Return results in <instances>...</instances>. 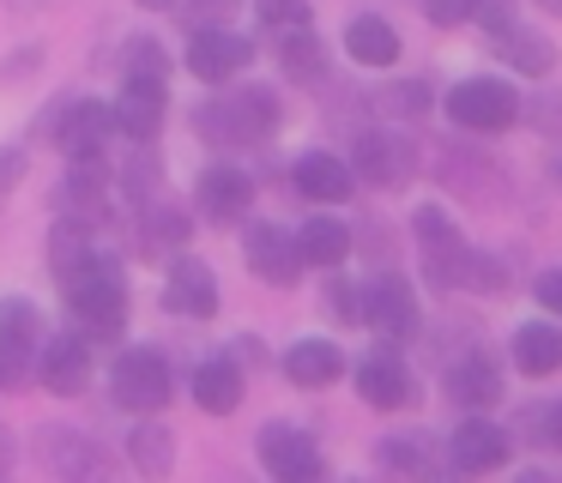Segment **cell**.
<instances>
[{
  "label": "cell",
  "mask_w": 562,
  "mask_h": 483,
  "mask_svg": "<svg viewBox=\"0 0 562 483\" xmlns=\"http://www.w3.org/2000/svg\"><path fill=\"white\" fill-rule=\"evenodd\" d=\"M67 308L79 314L91 338H115L127 321V278L110 254H86V260L67 272Z\"/></svg>",
  "instance_id": "cell-1"
},
{
  "label": "cell",
  "mask_w": 562,
  "mask_h": 483,
  "mask_svg": "<svg viewBox=\"0 0 562 483\" xmlns=\"http://www.w3.org/2000/svg\"><path fill=\"white\" fill-rule=\"evenodd\" d=\"M194 127L212 145H267L279 133V97L267 85H243L236 97H218L194 115Z\"/></svg>",
  "instance_id": "cell-2"
},
{
  "label": "cell",
  "mask_w": 562,
  "mask_h": 483,
  "mask_svg": "<svg viewBox=\"0 0 562 483\" xmlns=\"http://www.w3.org/2000/svg\"><path fill=\"white\" fill-rule=\"evenodd\" d=\"M412 229H417V248H424L429 284H436V290H465L477 254L465 248V236L453 229V217L441 212V205H417V212H412Z\"/></svg>",
  "instance_id": "cell-3"
},
{
  "label": "cell",
  "mask_w": 562,
  "mask_h": 483,
  "mask_svg": "<svg viewBox=\"0 0 562 483\" xmlns=\"http://www.w3.org/2000/svg\"><path fill=\"white\" fill-rule=\"evenodd\" d=\"M110 386H115V405L139 411V417L164 411V405H170V393H176L170 362H164L158 350H122V362H115Z\"/></svg>",
  "instance_id": "cell-4"
},
{
  "label": "cell",
  "mask_w": 562,
  "mask_h": 483,
  "mask_svg": "<svg viewBox=\"0 0 562 483\" xmlns=\"http://www.w3.org/2000/svg\"><path fill=\"white\" fill-rule=\"evenodd\" d=\"M448 115L460 121V127L472 133H502L514 127V115H520V97H514V85L502 79H465L448 91Z\"/></svg>",
  "instance_id": "cell-5"
},
{
  "label": "cell",
  "mask_w": 562,
  "mask_h": 483,
  "mask_svg": "<svg viewBox=\"0 0 562 483\" xmlns=\"http://www.w3.org/2000/svg\"><path fill=\"white\" fill-rule=\"evenodd\" d=\"M260 465H267L272 483H321V478H327L315 435L291 429V423H272V429H260Z\"/></svg>",
  "instance_id": "cell-6"
},
{
  "label": "cell",
  "mask_w": 562,
  "mask_h": 483,
  "mask_svg": "<svg viewBox=\"0 0 562 483\" xmlns=\"http://www.w3.org/2000/svg\"><path fill=\"white\" fill-rule=\"evenodd\" d=\"M43 127H49V139L61 145L74 164H86V157H103V139L115 133V115H110L103 103L74 97V103H61L55 115H43Z\"/></svg>",
  "instance_id": "cell-7"
},
{
  "label": "cell",
  "mask_w": 562,
  "mask_h": 483,
  "mask_svg": "<svg viewBox=\"0 0 562 483\" xmlns=\"http://www.w3.org/2000/svg\"><path fill=\"white\" fill-rule=\"evenodd\" d=\"M37 453H43V465H49L61 483H110V459H103V447L91 441V435H79V429H43Z\"/></svg>",
  "instance_id": "cell-8"
},
{
  "label": "cell",
  "mask_w": 562,
  "mask_h": 483,
  "mask_svg": "<svg viewBox=\"0 0 562 483\" xmlns=\"http://www.w3.org/2000/svg\"><path fill=\"white\" fill-rule=\"evenodd\" d=\"M363 321L375 326L387 345H405V338L417 333V296L405 278H375V284H363Z\"/></svg>",
  "instance_id": "cell-9"
},
{
  "label": "cell",
  "mask_w": 562,
  "mask_h": 483,
  "mask_svg": "<svg viewBox=\"0 0 562 483\" xmlns=\"http://www.w3.org/2000/svg\"><path fill=\"white\" fill-rule=\"evenodd\" d=\"M248 36H236V31H218V24H200L194 36H188V72L194 79H206V85H224V79H236V72L248 67Z\"/></svg>",
  "instance_id": "cell-10"
},
{
  "label": "cell",
  "mask_w": 562,
  "mask_h": 483,
  "mask_svg": "<svg viewBox=\"0 0 562 483\" xmlns=\"http://www.w3.org/2000/svg\"><path fill=\"white\" fill-rule=\"evenodd\" d=\"M37 381L49 386V393H61V398L86 393V381H91V345L79 333H55L49 345H43V357H37Z\"/></svg>",
  "instance_id": "cell-11"
},
{
  "label": "cell",
  "mask_w": 562,
  "mask_h": 483,
  "mask_svg": "<svg viewBox=\"0 0 562 483\" xmlns=\"http://www.w3.org/2000/svg\"><path fill=\"white\" fill-rule=\"evenodd\" d=\"M164 302H170L176 314H188V321H212V314H218V278H212V266L194 260V254H182V260L170 266Z\"/></svg>",
  "instance_id": "cell-12"
},
{
  "label": "cell",
  "mask_w": 562,
  "mask_h": 483,
  "mask_svg": "<svg viewBox=\"0 0 562 483\" xmlns=\"http://www.w3.org/2000/svg\"><path fill=\"white\" fill-rule=\"evenodd\" d=\"M200 217L206 224H243V212L255 205V181L243 176V169H231V164H218V169H206L200 176Z\"/></svg>",
  "instance_id": "cell-13"
},
{
  "label": "cell",
  "mask_w": 562,
  "mask_h": 483,
  "mask_svg": "<svg viewBox=\"0 0 562 483\" xmlns=\"http://www.w3.org/2000/svg\"><path fill=\"white\" fill-rule=\"evenodd\" d=\"M448 459H453V471H460V478H484V471H496L502 459H508V435H502L496 423L472 417V423H460V429H453Z\"/></svg>",
  "instance_id": "cell-14"
},
{
  "label": "cell",
  "mask_w": 562,
  "mask_h": 483,
  "mask_svg": "<svg viewBox=\"0 0 562 483\" xmlns=\"http://www.w3.org/2000/svg\"><path fill=\"white\" fill-rule=\"evenodd\" d=\"M357 393L375 411H405L412 405V369L393 350H375L369 362H357Z\"/></svg>",
  "instance_id": "cell-15"
},
{
  "label": "cell",
  "mask_w": 562,
  "mask_h": 483,
  "mask_svg": "<svg viewBox=\"0 0 562 483\" xmlns=\"http://www.w3.org/2000/svg\"><path fill=\"white\" fill-rule=\"evenodd\" d=\"M248 266H255V272L267 278V284L291 290V284H296V272H303V248H296V236H284V229L260 224L255 236H248Z\"/></svg>",
  "instance_id": "cell-16"
},
{
  "label": "cell",
  "mask_w": 562,
  "mask_h": 483,
  "mask_svg": "<svg viewBox=\"0 0 562 483\" xmlns=\"http://www.w3.org/2000/svg\"><path fill=\"white\" fill-rule=\"evenodd\" d=\"M115 115V133H127L134 145H151L164 127V85H146V79H127L122 103L110 109Z\"/></svg>",
  "instance_id": "cell-17"
},
{
  "label": "cell",
  "mask_w": 562,
  "mask_h": 483,
  "mask_svg": "<svg viewBox=\"0 0 562 483\" xmlns=\"http://www.w3.org/2000/svg\"><path fill=\"white\" fill-rule=\"evenodd\" d=\"M357 176L375 181V188H400L412 176V145L393 139V133H363L357 139Z\"/></svg>",
  "instance_id": "cell-18"
},
{
  "label": "cell",
  "mask_w": 562,
  "mask_h": 483,
  "mask_svg": "<svg viewBox=\"0 0 562 483\" xmlns=\"http://www.w3.org/2000/svg\"><path fill=\"white\" fill-rule=\"evenodd\" d=\"M61 224H79V229L103 224V157L74 164V176H67V188H61Z\"/></svg>",
  "instance_id": "cell-19"
},
{
  "label": "cell",
  "mask_w": 562,
  "mask_h": 483,
  "mask_svg": "<svg viewBox=\"0 0 562 483\" xmlns=\"http://www.w3.org/2000/svg\"><path fill=\"white\" fill-rule=\"evenodd\" d=\"M296 193L315 200V205H345L351 200V169L333 151H308L303 164H296Z\"/></svg>",
  "instance_id": "cell-20"
},
{
  "label": "cell",
  "mask_w": 562,
  "mask_h": 483,
  "mask_svg": "<svg viewBox=\"0 0 562 483\" xmlns=\"http://www.w3.org/2000/svg\"><path fill=\"white\" fill-rule=\"evenodd\" d=\"M448 386H453V398H460V405L490 411V405L502 398V369H496V357H484V350L460 357V362H453V374H448Z\"/></svg>",
  "instance_id": "cell-21"
},
{
  "label": "cell",
  "mask_w": 562,
  "mask_h": 483,
  "mask_svg": "<svg viewBox=\"0 0 562 483\" xmlns=\"http://www.w3.org/2000/svg\"><path fill=\"white\" fill-rule=\"evenodd\" d=\"M345 369L339 345H327V338H303V345L284 350V374H291L296 386H333Z\"/></svg>",
  "instance_id": "cell-22"
},
{
  "label": "cell",
  "mask_w": 562,
  "mask_h": 483,
  "mask_svg": "<svg viewBox=\"0 0 562 483\" xmlns=\"http://www.w3.org/2000/svg\"><path fill=\"white\" fill-rule=\"evenodd\" d=\"M381 459H387V465L400 471V478H412V483H460L453 459L441 465L429 441H381Z\"/></svg>",
  "instance_id": "cell-23"
},
{
  "label": "cell",
  "mask_w": 562,
  "mask_h": 483,
  "mask_svg": "<svg viewBox=\"0 0 562 483\" xmlns=\"http://www.w3.org/2000/svg\"><path fill=\"white\" fill-rule=\"evenodd\" d=\"M345 48H351V60H363V67H393V60H400V31H393L387 19H375V12H363V19H351V31H345Z\"/></svg>",
  "instance_id": "cell-24"
},
{
  "label": "cell",
  "mask_w": 562,
  "mask_h": 483,
  "mask_svg": "<svg viewBox=\"0 0 562 483\" xmlns=\"http://www.w3.org/2000/svg\"><path fill=\"white\" fill-rule=\"evenodd\" d=\"M514 362H520L526 374H557L562 369V326L526 321L520 333H514Z\"/></svg>",
  "instance_id": "cell-25"
},
{
  "label": "cell",
  "mask_w": 562,
  "mask_h": 483,
  "mask_svg": "<svg viewBox=\"0 0 562 483\" xmlns=\"http://www.w3.org/2000/svg\"><path fill=\"white\" fill-rule=\"evenodd\" d=\"M194 405L212 411V417H224V411L243 405V374H236V362H200L194 369Z\"/></svg>",
  "instance_id": "cell-26"
},
{
  "label": "cell",
  "mask_w": 562,
  "mask_h": 483,
  "mask_svg": "<svg viewBox=\"0 0 562 483\" xmlns=\"http://www.w3.org/2000/svg\"><path fill=\"white\" fill-rule=\"evenodd\" d=\"M296 248H303V266H339L345 254H351V229H345L339 217H308V224L296 229Z\"/></svg>",
  "instance_id": "cell-27"
},
{
  "label": "cell",
  "mask_w": 562,
  "mask_h": 483,
  "mask_svg": "<svg viewBox=\"0 0 562 483\" xmlns=\"http://www.w3.org/2000/svg\"><path fill=\"white\" fill-rule=\"evenodd\" d=\"M127 459H134V465L146 471L151 483L170 478V465H176V435L164 429V423H139V429L127 435Z\"/></svg>",
  "instance_id": "cell-28"
},
{
  "label": "cell",
  "mask_w": 562,
  "mask_h": 483,
  "mask_svg": "<svg viewBox=\"0 0 562 483\" xmlns=\"http://www.w3.org/2000/svg\"><path fill=\"white\" fill-rule=\"evenodd\" d=\"M496 36H502V55H508L520 72H532V79L557 67V43H550V36L526 31V24H508V31H496Z\"/></svg>",
  "instance_id": "cell-29"
},
{
  "label": "cell",
  "mask_w": 562,
  "mask_h": 483,
  "mask_svg": "<svg viewBox=\"0 0 562 483\" xmlns=\"http://www.w3.org/2000/svg\"><path fill=\"white\" fill-rule=\"evenodd\" d=\"M182 236H188V217H182V212H164V205H151V212L139 217V254H146V260H151V254H170Z\"/></svg>",
  "instance_id": "cell-30"
},
{
  "label": "cell",
  "mask_w": 562,
  "mask_h": 483,
  "mask_svg": "<svg viewBox=\"0 0 562 483\" xmlns=\"http://www.w3.org/2000/svg\"><path fill=\"white\" fill-rule=\"evenodd\" d=\"M279 60H284V72H291V79H315V72H321L315 31H308V24H291V31L279 36Z\"/></svg>",
  "instance_id": "cell-31"
},
{
  "label": "cell",
  "mask_w": 562,
  "mask_h": 483,
  "mask_svg": "<svg viewBox=\"0 0 562 483\" xmlns=\"http://www.w3.org/2000/svg\"><path fill=\"white\" fill-rule=\"evenodd\" d=\"M37 338H43V321H37V308H31L25 296H7V302H0V345L31 350Z\"/></svg>",
  "instance_id": "cell-32"
},
{
  "label": "cell",
  "mask_w": 562,
  "mask_h": 483,
  "mask_svg": "<svg viewBox=\"0 0 562 483\" xmlns=\"http://www.w3.org/2000/svg\"><path fill=\"white\" fill-rule=\"evenodd\" d=\"M91 229H79V224H55V236H49V266H55V272H74V266L79 260H86V254H98V248H91Z\"/></svg>",
  "instance_id": "cell-33"
},
{
  "label": "cell",
  "mask_w": 562,
  "mask_h": 483,
  "mask_svg": "<svg viewBox=\"0 0 562 483\" xmlns=\"http://www.w3.org/2000/svg\"><path fill=\"white\" fill-rule=\"evenodd\" d=\"M127 79H146V85H164L170 79V60H164L158 43H134V55H127Z\"/></svg>",
  "instance_id": "cell-34"
},
{
  "label": "cell",
  "mask_w": 562,
  "mask_h": 483,
  "mask_svg": "<svg viewBox=\"0 0 562 483\" xmlns=\"http://www.w3.org/2000/svg\"><path fill=\"white\" fill-rule=\"evenodd\" d=\"M327 314H339V321H363V290L345 284V278H333L327 284Z\"/></svg>",
  "instance_id": "cell-35"
},
{
  "label": "cell",
  "mask_w": 562,
  "mask_h": 483,
  "mask_svg": "<svg viewBox=\"0 0 562 483\" xmlns=\"http://www.w3.org/2000/svg\"><path fill=\"white\" fill-rule=\"evenodd\" d=\"M25 374H31V350L0 345V393H19V386H25Z\"/></svg>",
  "instance_id": "cell-36"
},
{
  "label": "cell",
  "mask_w": 562,
  "mask_h": 483,
  "mask_svg": "<svg viewBox=\"0 0 562 483\" xmlns=\"http://www.w3.org/2000/svg\"><path fill=\"white\" fill-rule=\"evenodd\" d=\"M255 7H260V19L279 24V31H291V24L308 19V0H255Z\"/></svg>",
  "instance_id": "cell-37"
},
{
  "label": "cell",
  "mask_w": 562,
  "mask_h": 483,
  "mask_svg": "<svg viewBox=\"0 0 562 483\" xmlns=\"http://www.w3.org/2000/svg\"><path fill=\"white\" fill-rule=\"evenodd\" d=\"M429 24H465L472 19V0H417Z\"/></svg>",
  "instance_id": "cell-38"
},
{
  "label": "cell",
  "mask_w": 562,
  "mask_h": 483,
  "mask_svg": "<svg viewBox=\"0 0 562 483\" xmlns=\"http://www.w3.org/2000/svg\"><path fill=\"white\" fill-rule=\"evenodd\" d=\"M526 423H532V435H538V441H544V447H557V453H562V405H544V411H532Z\"/></svg>",
  "instance_id": "cell-39"
},
{
  "label": "cell",
  "mask_w": 562,
  "mask_h": 483,
  "mask_svg": "<svg viewBox=\"0 0 562 483\" xmlns=\"http://www.w3.org/2000/svg\"><path fill=\"white\" fill-rule=\"evenodd\" d=\"M532 296H538V302H544V308H550V314H557V321H562V272H538Z\"/></svg>",
  "instance_id": "cell-40"
},
{
  "label": "cell",
  "mask_w": 562,
  "mask_h": 483,
  "mask_svg": "<svg viewBox=\"0 0 562 483\" xmlns=\"http://www.w3.org/2000/svg\"><path fill=\"white\" fill-rule=\"evenodd\" d=\"M151 181H158V169H151V157L139 151L134 164H127V188H134V200H139V205H146V188H151Z\"/></svg>",
  "instance_id": "cell-41"
},
{
  "label": "cell",
  "mask_w": 562,
  "mask_h": 483,
  "mask_svg": "<svg viewBox=\"0 0 562 483\" xmlns=\"http://www.w3.org/2000/svg\"><path fill=\"white\" fill-rule=\"evenodd\" d=\"M19 176H25V151H0V205L19 188Z\"/></svg>",
  "instance_id": "cell-42"
},
{
  "label": "cell",
  "mask_w": 562,
  "mask_h": 483,
  "mask_svg": "<svg viewBox=\"0 0 562 483\" xmlns=\"http://www.w3.org/2000/svg\"><path fill=\"white\" fill-rule=\"evenodd\" d=\"M7 471H13V435L0 429V478H7Z\"/></svg>",
  "instance_id": "cell-43"
},
{
  "label": "cell",
  "mask_w": 562,
  "mask_h": 483,
  "mask_svg": "<svg viewBox=\"0 0 562 483\" xmlns=\"http://www.w3.org/2000/svg\"><path fill=\"white\" fill-rule=\"evenodd\" d=\"M520 483H562V478H550V471H520Z\"/></svg>",
  "instance_id": "cell-44"
},
{
  "label": "cell",
  "mask_w": 562,
  "mask_h": 483,
  "mask_svg": "<svg viewBox=\"0 0 562 483\" xmlns=\"http://www.w3.org/2000/svg\"><path fill=\"white\" fill-rule=\"evenodd\" d=\"M139 7H151V12H164V7H176V0H139Z\"/></svg>",
  "instance_id": "cell-45"
},
{
  "label": "cell",
  "mask_w": 562,
  "mask_h": 483,
  "mask_svg": "<svg viewBox=\"0 0 562 483\" xmlns=\"http://www.w3.org/2000/svg\"><path fill=\"white\" fill-rule=\"evenodd\" d=\"M538 7H544V12H557V19H562V0H538Z\"/></svg>",
  "instance_id": "cell-46"
},
{
  "label": "cell",
  "mask_w": 562,
  "mask_h": 483,
  "mask_svg": "<svg viewBox=\"0 0 562 483\" xmlns=\"http://www.w3.org/2000/svg\"><path fill=\"white\" fill-rule=\"evenodd\" d=\"M345 483H357V478H345Z\"/></svg>",
  "instance_id": "cell-47"
}]
</instances>
